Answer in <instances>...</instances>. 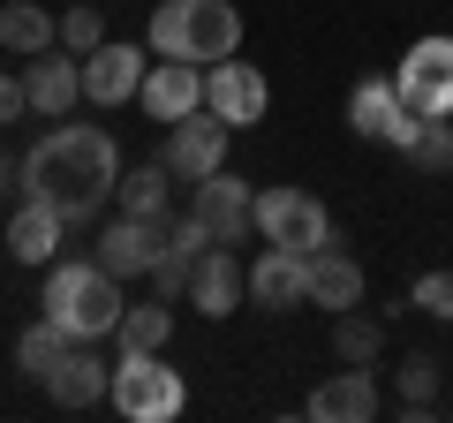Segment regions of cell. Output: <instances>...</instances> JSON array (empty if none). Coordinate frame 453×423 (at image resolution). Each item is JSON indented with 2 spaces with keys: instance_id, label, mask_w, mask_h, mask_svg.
I'll list each match as a JSON object with an SVG mask.
<instances>
[{
  "instance_id": "603a6c76",
  "label": "cell",
  "mask_w": 453,
  "mask_h": 423,
  "mask_svg": "<svg viewBox=\"0 0 453 423\" xmlns=\"http://www.w3.org/2000/svg\"><path fill=\"white\" fill-rule=\"evenodd\" d=\"M393 408H401V416H431L438 408V356L431 348H416V356L393 371Z\"/></svg>"
},
{
  "instance_id": "7402d4cb",
  "label": "cell",
  "mask_w": 453,
  "mask_h": 423,
  "mask_svg": "<svg viewBox=\"0 0 453 423\" xmlns=\"http://www.w3.org/2000/svg\"><path fill=\"white\" fill-rule=\"evenodd\" d=\"M0 46L31 61V53L61 46V16H53V8H38V0H8V8H0Z\"/></svg>"
},
{
  "instance_id": "d6a6232c",
  "label": "cell",
  "mask_w": 453,
  "mask_h": 423,
  "mask_svg": "<svg viewBox=\"0 0 453 423\" xmlns=\"http://www.w3.org/2000/svg\"><path fill=\"white\" fill-rule=\"evenodd\" d=\"M446 121H453V114H446Z\"/></svg>"
},
{
  "instance_id": "8fae6325",
  "label": "cell",
  "mask_w": 453,
  "mask_h": 423,
  "mask_svg": "<svg viewBox=\"0 0 453 423\" xmlns=\"http://www.w3.org/2000/svg\"><path fill=\"white\" fill-rule=\"evenodd\" d=\"M144 46H129V38H106V46L83 53V98L91 106H129L136 83H144Z\"/></svg>"
},
{
  "instance_id": "d4e9b609",
  "label": "cell",
  "mask_w": 453,
  "mask_h": 423,
  "mask_svg": "<svg viewBox=\"0 0 453 423\" xmlns=\"http://www.w3.org/2000/svg\"><path fill=\"white\" fill-rule=\"evenodd\" d=\"M333 356L340 363H378V356H386V326L363 318V303L340 310V318H333Z\"/></svg>"
},
{
  "instance_id": "4fadbf2b",
  "label": "cell",
  "mask_w": 453,
  "mask_h": 423,
  "mask_svg": "<svg viewBox=\"0 0 453 423\" xmlns=\"http://www.w3.org/2000/svg\"><path fill=\"white\" fill-rule=\"evenodd\" d=\"M136 98H144V114L166 129V121H181V114L204 106V68H196V61H166V53H159V68H144Z\"/></svg>"
},
{
  "instance_id": "1f68e13d",
  "label": "cell",
  "mask_w": 453,
  "mask_h": 423,
  "mask_svg": "<svg viewBox=\"0 0 453 423\" xmlns=\"http://www.w3.org/2000/svg\"><path fill=\"white\" fill-rule=\"evenodd\" d=\"M8 189H16V166H8V151H0V196H8Z\"/></svg>"
},
{
  "instance_id": "83f0119b",
  "label": "cell",
  "mask_w": 453,
  "mask_h": 423,
  "mask_svg": "<svg viewBox=\"0 0 453 423\" xmlns=\"http://www.w3.org/2000/svg\"><path fill=\"white\" fill-rule=\"evenodd\" d=\"M408 166H423V174H446V166H453V121H423L416 144H408Z\"/></svg>"
},
{
  "instance_id": "4316f807",
  "label": "cell",
  "mask_w": 453,
  "mask_h": 423,
  "mask_svg": "<svg viewBox=\"0 0 453 423\" xmlns=\"http://www.w3.org/2000/svg\"><path fill=\"white\" fill-rule=\"evenodd\" d=\"M61 348H68V333L53 326V318H38V326H31V333H23V341H16V371L46 386V371H53V363H61Z\"/></svg>"
},
{
  "instance_id": "8992f818",
  "label": "cell",
  "mask_w": 453,
  "mask_h": 423,
  "mask_svg": "<svg viewBox=\"0 0 453 423\" xmlns=\"http://www.w3.org/2000/svg\"><path fill=\"white\" fill-rule=\"evenodd\" d=\"M393 91H401L408 114L446 121V114H453V38H416L408 61L393 68Z\"/></svg>"
},
{
  "instance_id": "7a4b0ae2",
  "label": "cell",
  "mask_w": 453,
  "mask_h": 423,
  "mask_svg": "<svg viewBox=\"0 0 453 423\" xmlns=\"http://www.w3.org/2000/svg\"><path fill=\"white\" fill-rule=\"evenodd\" d=\"M38 310H46V318L68 333V341H106V333L121 326L129 295H121V280H113L98 258H53Z\"/></svg>"
},
{
  "instance_id": "f546056e",
  "label": "cell",
  "mask_w": 453,
  "mask_h": 423,
  "mask_svg": "<svg viewBox=\"0 0 453 423\" xmlns=\"http://www.w3.org/2000/svg\"><path fill=\"white\" fill-rule=\"evenodd\" d=\"M408 303L423 310V318H453V273L438 265V273H423L416 288H408Z\"/></svg>"
},
{
  "instance_id": "44dd1931",
  "label": "cell",
  "mask_w": 453,
  "mask_h": 423,
  "mask_svg": "<svg viewBox=\"0 0 453 423\" xmlns=\"http://www.w3.org/2000/svg\"><path fill=\"white\" fill-rule=\"evenodd\" d=\"M303 265H310V258L265 242L257 265H250V303H257V310H295V303H310V295H303Z\"/></svg>"
},
{
  "instance_id": "277c9868",
  "label": "cell",
  "mask_w": 453,
  "mask_h": 423,
  "mask_svg": "<svg viewBox=\"0 0 453 423\" xmlns=\"http://www.w3.org/2000/svg\"><path fill=\"white\" fill-rule=\"evenodd\" d=\"M106 401L129 423H174L189 408V386H181V371H166V348H121V363L106 378Z\"/></svg>"
},
{
  "instance_id": "52a82bcc",
  "label": "cell",
  "mask_w": 453,
  "mask_h": 423,
  "mask_svg": "<svg viewBox=\"0 0 453 423\" xmlns=\"http://www.w3.org/2000/svg\"><path fill=\"white\" fill-rule=\"evenodd\" d=\"M226 136H234V129H226L211 106H196V114L166 121V174H174V181L219 174V166H226Z\"/></svg>"
},
{
  "instance_id": "ffe728a7",
  "label": "cell",
  "mask_w": 453,
  "mask_h": 423,
  "mask_svg": "<svg viewBox=\"0 0 453 423\" xmlns=\"http://www.w3.org/2000/svg\"><path fill=\"white\" fill-rule=\"evenodd\" d=\"M61 235H68V219L53 204H38V196H23V204L8 212V258L16 265H53L61 258Z\"/></svg>"
},
{
  "instance_id": "5b68a950",
  "label": "cell",
  "mask_w": 453,
  "mask_h": 423,
  "mask_svg": "<svg viewBox=\"0 0 453 423\" xmlns=\"http://www.w3.org/2000/svg\"><path fill=\"white\" fill-rule=\"evenodd\" d=\"M257 235L280 242V250H295V258H310V250L333 242V212L310 189H257Z\"/></svg>"
},
{
  "instance_id": "30bf717a",
  "label": "cell",
  "mask_w": 453,
  "mask_h": 423,
  "mask_svg": "<svg viewBox=\"0 0 453 423\" xmlns=\"http://www.w3.org/2000/svg\"><path fill=\"white\" fill-rule=\"evenodd\" d=\"M189 189H196V204H189V212L204 219L211 242H242V235H257V189H250L242 174H226V166H219V174L189 181Z\"/></svg>"
},
{
  "instance_id": "cb8c5ba5",
  "label": "cell",
  "mask_w": 453,
  "mask_h": 423,
  "mask_svg": "<svg viewBox=\"0 0 453 423\" xmlns=\"http://www.w3.org/2000/svg\"><path fill=\"white\" fill-rule=\"evenodd\" d=\"M113 196H121V212H136V219H174V212H166V159L129 166V174L113 181Z\"/></svg>"
},
{
  "instance_id": "7c38bea8",
  "label": "cell",
  "mask_w": 453,
  "mask_h": 423,
  "mask_svg": "<svg viewBox=\"0 0 453 423\" xmlns=\"http://www.w3.org/2000/svg\"><path fill=\"white\" fill-rule=\"evenodd\" d=\"M23 98H31V114L61 121L68 106L83 98V61H76L68 46H46V53H31V68H23Z\"/></svg>"
},
{
  "instance_id": "6da1fadb",
  "label": "cell",
  "mask_w": 453,
  "mask_h": 423,
  "mask_svg": "<svg viewBox=\"0 0 453 423\" xmlns=\"http://www.w3.org/2000/svg\"><path fill=\"white\" fill-rule=\"evenodd\" d=\"M113 181H121V151H113V136L91 129V121L46 129L31 151H23V166H16V189L38 196V204H53L68 227L98 219V204L113 196Z\"/></svg>"
},
{
  "instance_id": "3957f363",
  "label": "cell",
  "mask_w": 453,
  "mask_h": 423,
  "mask_svg": "<svg viewBox=\"0 0 453 423\" xmlns=\"http://www.w3.org/2000/svg\"><path fill=\"white\" fill-rule=\"evenodd\" d=\"M151 53L166 61H226V53H242V8H226V0H159L151 8Z\"/></svg>"
},
{
  "instance_id": "d6986e66",
  "label": "cell",
  "mask_w": 453,
  "mask_h": 423,
  "mask_svg": "<svg viewBox=\"0 0 453 423\" xmlns=\"http://www.w3.org/2000/svg\"><path fill=\"white\" fill-rule=\"evenodd\" d=\"M211 250V235H204V219H166V242H159V258H151V288L174 303V295H189V273H196V258Z\"/></svg>"
},
{
  "instance_id": "4dcf8cb0",
  "label": "cell",
  "mask_w": 453,
  "mask_h": 423,
  "mask_svg": "<svg viewBox=\"0 0 453 423\" xmlns=\"http://www.w3.org/2000/svg\"><path fill=\"white\" fill-rule=\"evenodd\" d=\"M31 114V98H23V76H0V129H8V121H23Z\"/></svg>"
},
{
  "instance_id": "ac0fdd59",
  "label": "cell",
  "mask_w": 453,
  "mask_h": 423,
  "mask_svg": "<svg viewBox=\"0 0 453 423\" xmlns=\"http://www.w3.org/2000/svg\"><path fill=\"white\" fill-rule=\"evenodd\" d=\"M106 356H91V341H68L61 348V363L46 371V401L53 408H91V401H106Z\"/></svg>"
},
{
  "instance_id": "9a60e30c",
  "label": "cell",
  "mask_w": 453,
  "mask_h": 423,
  "mask_svg": "<svg viewBox=\"0 0 453 423\" xmlns=\"http://www.w3.org/2000/svg\"><path fill=\"white\" fill-rule=\"evenodd\" d=\"M378 408H386V401H378L371 363H340V371L310 393V416H318V423H371Z\"/></svg>"
},
{
  "instance_id": "5bb4252c",
  "label": "cell",
  "mask_w": 453,
  "mask_h": 423,
  "mask_svg": "<svg viewBox=\"0 0 453 423\" xmlns=\"http://www.w3.org/2000/svg\"><path fill=\"white\" fill-rule=\"evenodd\" d=\"M242 295H250V265L234 258V242H211L189 273V303L204 318H226V310H242Z\"/></svg>"
},
{
  "instance_id": "9c48e42d",
  "label": "cell",
  "mask_w": 453,
  "mask_h": 423,
  "mask_svg": "<svg viewBox=\"0 0 453 423\" xmlns=\"http://www.w3.org/2000/svg\"><path fill=\"white\" fill-rule=\"evenodd\" d=\"M348 129L371 136V144L408 151V144H416V129H423V114H408V106H401L393 76H371V83H356V91H348Z\"/></svg>"
},
{
  "instance_id": "2e32d148",
  "label": "cell",
  "mask_w": 453,
  "mask_h": 423,
  "mask_svg": "<svg viewBox=\"0 0 453 423\" xmlns=\"http://www.w3.org/2000/svg\"><path fill=\"white\" fill-rule=\"evenodd\" d=\"M159 242H166V219H136V212H121V219L98 235V265H106L113 280H136V273H151Z\"/></svg>"
},
{
  "instance_id": "e0dca14e",
  "label": "cell",
  "mask_w": 453,
  "mask_h": 423,
  "mask_svg": "<svg viewBox=\"0 0 453 423\" xmlns=\"http://www.w3.org/2000/svg\"><path fill=\"white\" fill-rule=\"evenodd\" d=\"M303 295H310L318 310H333V318H340V310H356V303H363V265L348 258L340 242L310 250V265H303Z\"/></svg>"
},
{
  "instance_id": "f1b7e54d",
  "label": "cell",
  "mask_w": 453,
  "mask_h": 423,
  "mask_svg": "<svg viewBox=\"0 0 453 423\" xmlns=\"http://www.w3.org/2000/svg\"><path fill=\"white\" fill-rule=\"evenodd\" d=\"M61 46L76 53V61L91 46H106V16H98V8H68V16H61Z\"/></svg>"
},
{
  "instance_id": "ba28073f",
  "label": "cell",
  "mask_w": 453,
  "mask_h": 423,
  "mask_svg": "<svg viewBox=\"0 0 453 423\" xmlns=\"http://www.w3.org/2000/svg\"><path fill=\"white\" fill-rule=\"evenodd\" d=\"M204 106L226 129H250V121H265V106H273V83H265V68H250L242 53H226V61L204 68Z\"/></svg>"
},
{
  "instance_id": "484cf974",
  "label": "cell",
  "mask_w": 453,
  "mask_h": 423,
  "mask_svg": "<svg viewBox=\"0 0 453 423\" xmlns=\"http://www.w3.org/2000/svg\"><path fill=\"white\" fill-rule=\"evenodd\" d=\"M113 341H121V348H166V341H174V310H166V295H159V303H129V310H121V326H113Z\"/></svg>"
}]
</instances>
